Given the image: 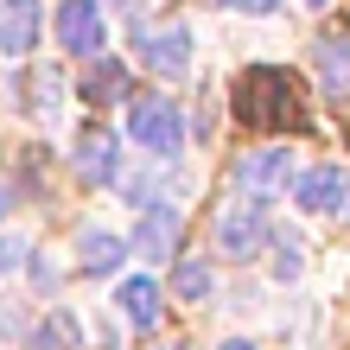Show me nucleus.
I'll return each instance as SVG.
<instances>
[{"label":"nucleus","mask_w":350,"mask_h":350,"mask_svg":"<svg viewBox=\"0 0 350 350\" xmlns=\"http://www.w3.org/2000/svg\"><path fill=\"white\" fill-rule=\"evenodd\" d=\"M293 204L299 211H312V217H332V211H350V172L344 166H312V172H299L293 185Z\"/></svg>","instance_id":"obj_7"},{"label":"nucleus","mask_w":350,"mask_h":350,"mask_svg":"<svg viewBox=\"0 0 350 350\" xmlns=\"http://www.w3.org/2000/svg\"><path fill=\"white\" fill-rule=\"evenodd\" d=\"M128 140L134 147H147V153H178V140H185V115H178V102L172 96H134L128 102Z\"/></svg>","instance_id":"obj_2"},{"label":"nucleus","mask_w":350,"mask_h":350,"mask_svg":"<svg viewBox=\"0 0 350 350\" xmlns=\"http://www.w3.org/2000/svg\"><path fill=\"white\" fill-rule=\"evenodd\" d=\"M134 45H140V64L159 70V77L191 70V26H185V19H172V26H140Z\"/></svg>","instance_id":"obj_4"},{"label":"nucleus","mask_w":350,"mask_h":350,"mask_svg":"<svg viewBox=\"0 0 350 350\" xmlns=\"http://www.w3.org/2000/svg\"><path fill=\"white\" fill-rule=\"evenodd\" d=\"M217 249L230 255V261H249V255H261L267 249V204L261 198H230L217 211Z\"/></svg>","instance_id":"obj_3"},{"label":"nucleus","mask_w":350,"mask_h":350,"mask_svg":"<svg viewBox=\"0 0 350 350\" xmlns=\"http://www.w3.org/2000/svg\"><path fill=\"white\" fill-rule=\"evenodd\" d=\"M38 45V0H0V51L26 57Z\"/></svg>","instance_id":"obj_10"},{"label":"nucleus","mask_w":350,"mask_h":350,"mask_svg":"<svg viewBox=\"0 0 350 350\" xmlns=\"http://www.w3.org/2000/svg\"><path fill=\"white\" fill-rule=\"evenodd\" d=\"M121 96H128V70L115 57H96L90 77H83V102H121Z\"/></svg>","instance_id":"obj_13"},{"label":"nucleus","mask_w":350,"mask_h":350,"mask_svg":"<svg viewBox=\"0 0 350 350\" xmlns=\"http://www.w3.org/2000/svg\"><path fill=\"white\" fill-rule=\"evenodd\" d=\"M306 7H332V0H306Z\"/></svg>","instance_id":"obj_22"},{"label":"nucleus","mask_w":350,"mask_h":350,"mask_svg":"<svg viewBox=\"0 0 350 350\" xmlns=\"http://www.w3.org/2000/svg\"><path fill=\"white\" fill-rule=\"evenodd\" d=\"M77 338H83V332H77V319H70V312H57L45 332H32L26 350H64V344H77Z\"/></svg>","instance_id":"obj_16"},{"label":"nucleus","mask_w":350,"mask_h":350,"mask_svg":"<svg viewBox=\"0 0 350 350\" xmlns=\"http://www.w3.org/2000/svg\"><path fill=\"white\" fill-rule=\"evenodd\" d=\"M217 350H255V344H249V338H223Z\"/></svg>","instance_id":"obj_20"},{"label":"nucleus","mask_w":350,"mask_h":350,"mask_svg":"<svg viewBox=\"0 0 350 350\" xmlns=\"http://www.w3.org/2000/svg\"><path fill=\"white\" fill-rule=\"evenodd\" d=\"M115 306H121V319H128L134 332H153V325H159V286H153L147 274L121 280V286H115Z\"/></svg>","instance_id":"obj_11"},{"label":"nucleus","mask_w":350,"mask_h":350,"mask_svg":"<svg viewBox=\"0 0 350 350\" xmlns=\"http://www.w3.org/2000/svg\"><path fill=\"white\" fill-rule=\"evenodd\" d=\"M13 261H19V242H7V236H0V274H7Z\"/></svg>","instance_id":"obj_19"},{"label":"nucleus","mask_w":350,"mask_h":350,"mask_svg":"<svg viewBox=\"0 0 350 350\" xmlns=\"http://www.w3.org/2000/svg\"><path fill=\"white\" fill-rule=\"evenodd\" d=\"M299 274V242L286 236V242H274V280H293Z\"/></svg>","instance_id":"obj_17"},{"label":"nucleus","mask_w":350,"mask_h":350,"mask_svg":"<svg viewBox=\"0 0 350 350\" xmlns=\"http://www.w3.org/2000/svg\"><path fill=\"white\" fill-rule=\"evenodd\" d=\"M236 121L242 128H306V102H299V83L286 77L280 64H255L236 77Z\"/></svg>","instance_id":"obj_1"},{"label":"nucleus","mask_w":350,"mask_h":350,"mask_svg":"<svg viewBox=\"0 0 350 350\" xmlns=\"http://www.w3.org/2000/svg\"><path fill=\"white\" fill-rule=\"evenodd\" d=\"M115 7H134V0H115Z\"/></svg>","instance_id":"obj_23"},{"label":"nucleus","mask_w":350,"mask_h":350,"mask_svg":"<svg viewBox=\"0 0 350 350\" xmlns=\"http://www.w3.org/2000/svg\"><path fill=\"white\" fill-rule=\"evenodd\" d=\"M134 249L153 255V261H166V255L178 249V211H172V204H147V211H140V223H134Z\"/></svg>","instance_id":"obj_9"},{"label":"nucleus","mask_w":350,"mask_h":350,"mask_svg":"<svg viewBox=\"0 0 350 350\" xmlns=\"http://www.w3.org/2000/svg\"><path fill=\"white\" fill-rule=\"evenodd\" d=\"M13 211V191H7V185H0V217H7Z\"/></svg>","instance_id":"obj_21"},{"label":"nucleus","mask_w":350,"mask_h":350,"mask_svg":"<svg viewBox=\"0 0 350 350\" xmlns=\"http://www.w3.org/2000/svg\"><path fill=\"white\" fill-rule=\"evenodd\" d=\"M217 7H230V13H255V19H261V13H274L280 0H217Z\"/></svg>","instance_id":"obj_18"},{"label":"nucleus","mask_w":350,"mask_h":350,"mask_svg":"<svg viewBox=\"0 0 350 350\" xmlns=\"http://www.w3.org/2000/svg\"><path fill=\"white\" fill-rule=\"evenodd\" d=\"M286 172H293V153H286V147H255V153L236 159V185L249 198H261V204L286 191Z\"/></svg>","instance_id":"obj_6"},{"label":"nucleus","mask_w":350,"mask_h":350,"mask_svg":"<svg viewBox=\"0 0 350 350\" xmlns=\"http://www.w3.org/2000/svg\"><path fill=\"white\" fill-rule=\"evenodd\" d=\"M57 45H64L70 57H102L109 32H102V7L96 0H64V7H57Z\"/></svg>","instance_id":"obj_5"},{"label":"nucleus","mask_w":350,"mask_h":350,"mask_svg":"<svg viewBox=\"0 0 350 350\" xmlns=\"http://www.w3.org/2000/svg\"><path fill=\"white\" fill-rule=\"evenodd\" d=\"M172 293L178 299H204V293H211V267H204V261H178L172 267Z\"/></svg>","instance_id":"obj_15"},{"label":"nucleus","mask_w":350,"mask_h":350,"mask_svg":"<svg viewBox=\"0 0 350 350\" xmlns=\"http://www.w3.org/2000/svg\"><path fill=\"white\" fill-rule=\"evenodd\" d=\"M121 255H128V242L109 236V230H90L83 242H77V267H83V274H115Z\"/></svg>","instance_id":"obj_12"},{"label":"nucleus","mask_w":350,"mask_h":350,"mask_svg":"<svg viewBox=\"0 0 350 350\" xmlns=\"http://www.w3.org/2000/svg\"><path fill=\"white\" fill-rule=\"evenodd\" d=\"M319 70H325L332 90L350 83V38H319Z\"/></svg>","instance_id":"obj_14"},{"label":"nucleus","mask_w":350,"mask_h":350,"mask_svg":"<svg viewBox=\"0 0 350 350\" xmlns=\"http://www.w3.org/2000/svg\"><path fill=\"white\" fill-rule=\"evenodd\" d=\"M70 166H77V178L109 185V178L121 172V147H115V134H109V128H83V140H77V153H70Z\"/></svg>","instance_id":"obj_8"}]
</instances>
